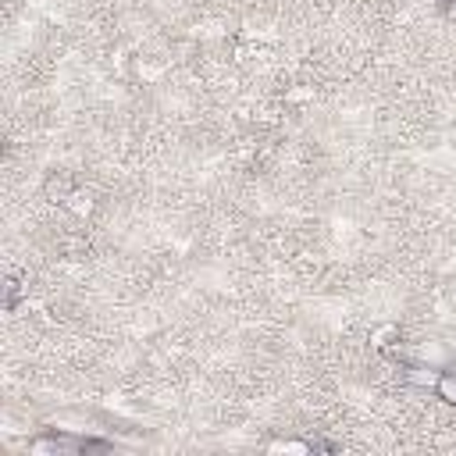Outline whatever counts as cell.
<instances>
[{
    "label": "cell",
    "instance_id": "6da1fadb",
    "mask_svg": "<svg viewBox=\"0 0 456 456\" xmlns=\"http://www.w3.org/2000/svg\"><path fill=\"white\" fill-rule=\"evenodd\" d=\"M93 449H110L103 438H78V435H61V431H43L39 438L28 442V452L36 456H61V452H93Z\"/></svg>",
    "mask_w": 456,
    "mask_h": 456
},
{
    "label": "cell",
    "instance_id": "7a4b0ae2",
    "mask_svg": "<svg viewBox=\"0 0 456 456\" xmlns=\"http://www.w3.org/2000/svg\"><path fill=\"white\" fill-rule=\"evenodd\" d=\"M43 192H46V200L50 203H68L71 196H75V182H71V175H50L46 182H43Z\"/></svg>",
    "mask_w": 456,
    "mask_h": 456
},
{
    "label": "cell",
    "instance_id": "3957f363",
    "mask_svg": "<svg viewBox=\"0 0 456 456\" xmlns=\"http://www.w3.org/2000/svg\"><path fill=\"white\" fill-rule=\"evenodd\" d=\"M435 395H438L442 403L456 406V370H442V374L435 378Z\"/></svg>",
    "mask_w": 456,
    "mask_h": 456
},
{
    "label": "cell",
    "instance_id": "277c9868",
    "mask_svg": "<svg viewBox=\"0 0 456 456\" xmlns=\"http://www.w3.org/2000/svg\"><path fill=\"white\" fill-rule=\"evenodd\" d=\"M18 296H21V289H18V281H14V278H7V296H4V306H7V310H14V303H18Z\"/></svg>",
    "mask_w": 456,
    "mask_h": 456
}]
</instances>
